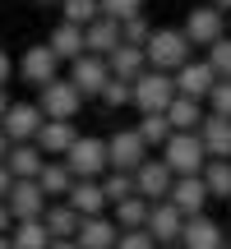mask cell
<instances>
[{
  "label": "cell",
  "instance_id": "obj_32",
  "mask_svg": "<svg viewBox=\"0 0 231 249\" xmlns=\"http://www.w3.org/2000/svg\"><path fill=\"white\" fill-rule=\"evenodd\" d=\"M139 134H143V143H148V148H167L176 129H171L167 116H143V120H139Z\"/></svg>",
  "mask_w": 231,
  "mask_h": 249
},
{
  "label": "cell",
  "instance_id": "obj_43",
  "mask_svg": "<svg viewBox=\"0 0 231 249\" xmlns=\"http://www.w3.org/2000/svg\"><path fill=\"white\" fill-rule=\"evenodd\" d=\"M5 79H9V55L0 51V88H5Z\"/></svg>",
  "mask_w": 231,
  "mask_h": 249
},
{
  "label": "cell",
  "instance_id": "obj_24",
  "mask_svg": "<svg viewBox=\"0 0 231 249\" xmlns=\"http://www.w3.org/2000/svg\"><path fill=\"white\" fill-rule=\"evenodd\" d=\"M167 120H171V129H176V134H199L208 116H204V107H199L194 97H176V102H171V111H167Z\"/></svg>",
  "mask_w": 231,
  "mask_h": 249
},
{
  "label": "cell",
  "instance_id": "obj_33",
  "mask_svg": "<svg viewBox=\"0 0 231 249\" xmlns=\"http://www.w3.org/2000/svg\"><path fill=\"white\" fill-rule=\"evenodd\" d=\"M204 185H208V194L231 198V161H208L204 166Z\"/></svg>",
  "mask_w": 231,
  "mask_h": 249
},
{
  "label": "cell",
  "instance_id": "obj_46",
  "mask_svg": "<svg viewBox=\"0 0 231 249\" xmlns=\"http://www.w3.org/2000/svg\"><path fill=\"white\" fill-rule=\"evenodd\" d=\"M0 249H19V245H14V235H0Z\"/></svg>",
  "mask_w": 231,
  "mask_h": 249
},
{
  "label": "cell",
  "instance_id": "obj_38",
  "mask_svg": "<svg viewBox=\"0 0 231 249\" xmlns=\"http://www.w3.org/2000/svg\"><path fill=\"white\" fill-rule=\"evenodd\" d=\"M208 111L213 116H231V79H217L213 97H208Z\"/></svg>",
  "mask_w": 231,
  "mask_h": 249
},
{
  "label": "cell",
  "instance_id": "obj_49",
  "mask_svg": "<svg viewBox=\"0 0 231 249\" xmlns=\"http://www.w3.org/2000/svg\"><path fill=\"white\" fill-rule=\"evenodd\" d=\"M37 5H60V0H37Z\"/></svg>",
  "mask_w": 231,
  "mask_h": 249
},
{
  "label": "cell",
  "instance_id": "obj_37",
  "mask_svg": "<svg viewBox=\"0 0 231 249\" xmlns=\"http://www.w3.org/2000/svg\"><path fill=\"white\" fill-rule=\"evenodd\" d=\"M120 28H125V42H134V46H148L153 33H157V28H148V18H143V14L130 18V23H120Z\"/></svg>",
  "mask_w": 231,
  "mask_h": 249
},
{
  "label": "cell",
  "instance_id": "obj_51",
  "mask_svg": "<svg viewBox=\"0 0 231 249\" xmlns=\"http://www.w3.org/2000/svg\"><path fill=\"white\" fill-rule=\"evenodd\" d=\"M227 208H231V198H227Z\"/></svg>",
  "mask_w": 231,
  "mask_h": 249
},
{
  "label": "cell",
  "instance_id": "obj_18",
  "mask_svg": "<svg viewBox=\"0 0 231 249\" xmlns=\"http://www.w3.org/2000/svg\"><path fill=\"white\" fill-rule=\"evenodd\" d=\"M65 203H70L79 217H102V208H107L111 198H107V189H102V180H74V189H70Z\"/></svg>",
  "mask_w": 231,
  "mask_h": 249
},
{
  "label": "cell",
  "instance_id": "obj_25",
  "mask_svg": "<svg viewBox=\"0 0 231 249\" xmlns=\"http://www.w3.org/2000/svg\"><path fill=\"white\" fill-rule=\"evenodd\" d=\"M83 33H88V51L93 55H111L116 46L125 42V28L116 23V18H97V23H88Z\"/></svg>",
  "mask_w": 231,
  "mask_h": 249
},
{
  "label": "cell",
  "instance_id": "obj_35",
  "mask_svg": "<svg viewBox=\"0 0 231 249\" xmlns=\"http://www.w3.org/2000/svg\"><path fill=\"white\" fill-rule=\"evenodd\" d=\"M208 65L217 70V79H231V33L222 37V42L208 46Z\"/></svg>",
  "mask_w": 231,
  "mask_h": 249
},
{
  "label": "cell",
  "instance_id": "obj_50",
  "mask_svg": "<svg viewBox=\"0 0 231 249\" xmlns=\"http://www.w3.org/2000/svg\"><path fill=\"white\" fill-rule=\"evenodd\" d=\"M227 33H231V18H227Z\"/></svg>",
  "mask_w": 231,
  "mask_h": 249
},
{
  "label": "cell",
  "instance_id": "obj_16",
  "mask_svg": "<svg viewBox=\"0 0 231 249\" xmlns=\"http://www.w3.org/2000/svg\"><path fill=\"white\" fill-rule=\"evenodd\" d=\"M46 46H51L60 60H70V65H74L79 55H88V33H83L79 23H65V18H60V23L51 28V37H46Z\"/></svg>",
  "mask_w": 231,
  "mask_h": 249
},
{
  "label": "cell",
  "instance_id": "obj_36",
  "mask_svg": "<svg viewBox=\"0 0 231 249\" xmlns=\"http://www.w3.org/2000/svg\"><path fill=\"white\" fill-rule=\"evenodd\" d=\"M102 102H107V107H134V83L111 79L107 88H102Z\"/></svg>",
  "mask_w": 231,
  "mask_h": 249
},
{
  "label": "cell",
  "instance_id": "obj_3",
  "mask_svg": "<svg viewBox=\"0 0 231 249\" xmlns=\"http://www.w3.org/2000/svg\"><path fill=\"white\" fill-rule=\"evenodd\" d=\"M162 157H167V166L176 171V176H204V166L213 161L199 134H171V143L162 148Z\"/></svg>",
  "mask_w": 231,
  "mask_h": 249
},
{
  "label": "cell",
  "instance_id": "obj_29",
  "mask_svg": "<svg viewBox=\"0 0 231 249\" xmlns=\"http://www.w3.org/2000/svg\"><path fill=\"white\" fill-rule=\"evenodd\" d=\"M46 226H51L56 240H74V235H79V226H83V217L74 213L70 203H56V208H46Z\"/></svg>",
  "mask_w": 231,
  "mask_h": 249
},
{
  "label": "cell",
  "instance_id": "obj_7",
  "mask_svg": "<svg viewBox=\"0 0 231 249\" xmlns=\"http://www.w3.org/2000/svg\"><path fill=\"white\" fill-rule=\"evenodd\" d=\"M134 180H139V194L148 198V203H162V198H171V189H176V171L167 166V157H148L134 171Z\"/></svg>",
  "mask_w": 231,
  "mask_h": 249
},
{
  "label": "cell",
  "instance_id": "obj_13",
  "mask_svg": "<svg viewBox=\"0 0 231 249\" xmlns=\"http://www.w3.org/2000/svg\"><path fill=\"white\" fill-rule=\"evenodd\" d=\"M5 203H9V213H14V222H33V217H46V189L37 185V180H14Z\"/></svg>",
  "mask_w": 231,
  "mask_h": 249
},
{
  "label": "cell",
  "instance_id": "obj_23",
  "mask_svg": "<svg viewBox=\"0 0 231 249\" xmlns=\"http://www.w3.org/2000/svg\"><path fill=\"white\" fill-rule=\"evenodd\" d=\"M74 143H79V134H74V120H46L42 124V134H37V148L46 152V157H51V152H70Z\"/></svg>",
  "mask_w": 231,
  "mask_h": 249
},
{
  "label": "cell",
  "instance_id": "obj_28",
  "mask_svg": "<svg viewBox=\"0 0 231 249\" xmlns=\"http://www.w3.org/2000/svg\"><path fill=\"white\" fill-rule=\"evenodd\" d=\"M148 213H153V203L143 194H134V198H125V203H116V226H120V231H143V226H148Z\"/></svg>",
  "mask_w": 231,
  "mask_h": 249
},
{
  "label": "cell",
  "instance_id": "obj_41",
  "mask_svg": "<svg viewBox=\"0 0 231 249\" xmlns=\"http://www.w3.org/2000/svg\"><path fill=\"white\" fill-rule=\"evenodd\" d=\"M14 231V213H9V203H0V235Z\"/></svg>",
  "mask_w": 231,
  "mask_h": 249
},
{
  "label": "cell",
  "instance_id": "obj_6",
  "mask_svg": "<svg viewBox=\"0 0 231 249\" xmlns=\"http://www.w3.org/2000/svg\"><path fill=\"white\" fill-rule=\"evenodd\" d=\"M70 79H74V88L83 92V97H102V88L116 79L111 74V65H107V55H79V60L70 65Z\"/></svg>",
  "mask_w": 231,
  "mask_h": 249
},
{
  "label": "cell",
  "instance_id": "obj_10",
  "mask_svg": "<svg viewBox=\"0 0 231 249\" xmlns=\"http://www.w3.org/2000/svg\"><path fill=\"white\" fill-rule=\"evenodd\" d=\"M185 222H190V217L180 213L171 198H162V203H153V213H148V235H153L157 245H180Z\"/></svg>",
  "mask_w": 231,
  "mask_h": 249
},
{
  "label": "cell",
  "instance_id": "obj_40",
  "mask_svg": "<svg viewBox=\"0 0 231 249\" xmlns=\"http://www.w3.org/2000/svg\"><path fill=\"white\" fill-rule=\"evenodd\" d=\"M9 189H14V171H9V161H0V203L9 198Z\"/></svg>",
  "mask_w": 231,
  "mask_h": 249
},
{
  "label": "cell",
  "instance_id": "obj_27",
  "mask_svg": "<svg viewBox=\"0 0 231 249\" xmlns=\"http://www.w3.org/2000/svg\"><path fill=\"white\" fill-rule=\"evenodd\" d=\"M74 180H79V176H74V171L65 166V157H60V161H46V166H42V176H37V185L46 189V198H60V194L70 198Z\"/></svg>",
  "mask_w": 231,
  "mask_h": 249
},
{
  "label": "cell",
  "instance_id": "obj_15",
  "mask_svg": "<svg viewBox=\"0 0 231 249\" xmlns=\"http://www.w3.org/2000/svg\"><path fill=\"white\" fill-rule=\"evenodd\" d=\"M107 65H111L116 79H125V83L143 79V74L153 70V65H148V51H143V46H134V42H120V46L107 55Z\"/></svg>",
  "mask_w": 231,
  "mask_h": 249
},
{
  "label": "cell",
  "instance_id": "obj_34",
  "mask_svg": "<svg viewBox=\"0 0 231 249\" xmlns=\"http://www.w3.org/2000/svg\"><path fill=\"white\" fill-rule=\"evenodd\" d=\"M143 14V0H102V18H116V23H130V18Z\"/></svg>",
  "mask_w": 231,
  "mask_h": 249
},
{
  "label": "cell",
  "instance_id": "obj_30",
  "mask_svg": "<svg viewBox=\"0 0 231 249\" xmlns=\"http://www.w3.org/2000/svg\"><path fill=\"white\" fill-rule=\"evenodd\" d=\"M102 189H107V198H111V208H116V203H125V198L139 194V180H134V171H111V176L102 180Z\"/></svg>",
  "mask_w": 231,
  "mask_h": 249
},
{
  "label": "cell",
  "instance_id": "obj_9",
  "mask_svg": "<svg viewBox=\"0 0 231 249\" xmlns=\"http://www.w3.org/2000/svg\"><path fill=\"white\" fill-rule=\"evenodd\" d=\"M42 124H46V116H42V107H37V102H14V107H9V116L0 120V129H5L14 143H37Z\"/></svg>",
  "mask_w": 231,
  "mask_h": 249
},
{
  "label": "cell",
  "instance_id": "obj_14",
  "mask_svg": "<svg viewBox=\"0 0 231 249\" xmlns=\"http://www.w3.org/2000/svg\"><path fill=\"white\" fill-rule=\"evenodd\" d=\"M19 70H23V79L28 83H37V88H46V83L56 79V70H60V55L51 51V46H28L23 51V60H19Z\"/></svg>",
  "mask_w": 231,
  "mask_h": 249
},
{
  "label": "cell",
  "instance_id": "obj_5",
  "mask_svg": "<svg viewBox=\"0 0 231 249\" xmlns=\"http://www.w3.org/2000/svg\"><path fill=\"white\" fill-rule=\"evenodd\" d=\"M37 107H42L46 120H74L83 107V92L74 88V79H51L42 88V97H37Z\"/></svg>",
  "mask_w": 231,
  "mask_h": 249
},
{
  "label": "cell",
  "instance_id": "obj_1",
  "mask_svg": "<svg viewBox=\"0 0 231 249\" xmlns=\"http://www.w3.org/2000/svg\"><path fill=\"white\" fill-rule=\"evenodd\" d=\"M190 37H185V28H157L153 33V42L143 46L148 51V65L153 70H162V74H176L180 65H190Z\"/></svg>",
  "mask_w": 231,
  "mask_h": 249
},
{
  "label": "cell",
  "instance_id": "obj_26",
  "mask_svg": "<svg viewBox=\"0 0 231 249\" xmlns=\"http://www.w3.org/2000/svg\"><path fill=\"white\" fill-rule=\"evenodd\" d=\"M14 245L19 249H51L56 245V235H51V226H46V217H33V222H14Z\"/></svg>",
  "mask_w": 231,
  "mask_h": 249
},
{
  "label": "cell",
  "instance_id": "obj_20",
  "mask_svg": "<svg viewBox=\"0 0 231 249\" xmlns=\"http://www.w3.org/2000/svg\"><path fill=\"white\" fill-rule=\"evenodd\" d=\"M5 161H9V171H14V180H37V176H42V166H46L51 157H46L37 143H14Z\"/></svg>",
  "mask_w": 231,
  "mask_h": 249
},
{
  "label": "cell",
  "instance_id": "obj_31",
  "mask_svg": "<svg viewBox=\"0 0 231 249\" xmlns=\"http://www.w3.org/2000/svg\"><path fill=\"white\" fill-rule=\"evenodd\" d=\"M60 9H65V23H79V28L102 18V0H60Z\"/></svg>",
  "mask_w": 231,
  "mask_h": 249
},
{
  "label": "cell",
  "instance_id": "obj_8",
  "mask_svg": "<svg viewBox=\"0 0 231 249\" xmlns=\"http://www.w3.org/2000/svg\"><path fill=\"white\" fill-rule=\"evenodd\" d=\"M185 37L194 46H213V42H222L227 37V14L217 5H199V9H190V18H185Z\"/></svg>",
  "mask_w": 231,
  "mask_h": 249
},
{
  "label": "cell",
  "instance_id": "obj_4",
  "mask_svg": "<svg viewBox=\"0 0 231 249\" xmlns=\"http://www.w3.org/2000/svg\"><path fill=\"white\" fill-rule=\"evenodd\" d=\"M65 166H70L79 180L107 176V171H111V148H107V139H79L70 152H65Z\"/></svg>",
  "mask_w": 231,
  "mask_h": 249
},
{
  "label": "cell",
  "instance_id": "obj_17",
  "mask_svg": "<svg viewBox=\"0 0 231 249\" xmlns=\"http://www.w3.org/2000/svg\"><path fill=\"white\" fill-rule=\"evenodd\" d=\"M208 198H213V194H208L204 176H176V189H171V203H176V208H180L185 217H199Z\"/></svg>",
  "mask_w": 231,
  "mask_h": 249
},
{
  "label": "cell",
  "instance_id": "obj_48",
  "mask_svg": "<svg viewBox=\"0 0 231 249\" xmlns=\"http://www.w3.org/2000/svg\"><path fill=\"white\" fill-rule=\"evenodd\" d=\"M157 249H185V245H157Z\"/></svg>",
  "mask_w": 231,
  "mask_h": 249
},
{
  "label": "cell",
  "instance_id": "obj_39",
  "mask_svg": "<svg viewBox=\"0 0 231 249\" xmlns=\"http://www.w3.org/2000/svg\"><path fill=\"white\" fill-rule=\"evenodd\" d=\"M116 249H157V240H153V235H148V226H143V231H120Z\"/></svg>",
  "mask_w": 231,
  "mask_h": 249
},
{
  "label": "cell",
  "instance_id": "obj_21",
  "mask_svg": "<svg viewBox=\"0 0 231 249\" xmlns=\"http://www.w3.org/2000/svg\"><path fill=\"white\" fill-rule=\"evenodd\" d=\"M180 245H185V249H222V222H213V217H204V213L190 217Z\"/></svg>",
  "mask_w": 231,
  "mask_h": 249
},
{
  "label": "cell",
  "instance_id": "obj_45",
  "mask_svg": "<svg viewBox=\"0 0 231 249\" xmlns=\"http://www.w3.org/2000/svg\"><path fill=\"white\" fill-rule=\"evenodd\" d=\"M51 249H79V240H56Z\"/></svg>",
  "mask_w": 231,
  "mask_h": 249
},
{
  "label": "cell",
  "instance_id": "obj_44",
  "mask_svg": "<svg viewBox=\"0 0 231 249\" xmlns=\"http://www.w3.org/2000/svg\"><path fill=\"white\" fill-rule=\"evenodd\" d=\"M9 107H14V102H9V97H5V88H0V120L9 116Z\"/></svg>",
  "mask_w": 231,
  "mask_h": 249
},
{
  "label": "cell",
  "instance_id": "obj_12",
  "mask_svg": "<svg viewBox=\"0 0 231 249\" xmlns=\"http://www.w3.org/2000/svg\"><path fill=\"white\" fill-rule=\"evenodd\" d=\"M213 88H217V70L208 60H190V65L176 70V92H180V97L204 102V97H213Z\"/></svg>",
  "mask_w": 231,
  "mask_h": 249
},
{
  "label": "cell",
  "instance_id": "obj_19",
  "mask_svg": "<svg viewBox=\"0 0 231 249\" xmlns=\"http://www.w3.org/2000/svg\"><path fill=\"white\" fill-rule=\"evenodd\" d=\"M199 139H204V148H208L213 161H231V116H213V111H208Z\"/></svg>",
  "mask_w": 231,
  "mask_h": 249
},
{
  "label": "cell",
  "instance_id": "obj_2",
  "mask_svg": "<svg viewBox=\"0 0 231 249\" xmlns=\"http://www.w3.org/2000/svg\"><path fill=\"white\" fill-rule=\"evenodd\" d=\"M176 74H162V70H148L143 79H134V107L143 116H167L171 102H176Z\"/></svg>",
  "mask_w": 231,
  "mask_h": 249
},
{
  "label": "cell",
  "instance_id": "obj_52",
  "mask_svg": "<svg viewBox=\"0 0 231 249\" xmlns=\"http://www.w3.org/2000/svg\"><path fill=\"white\" fill-rule=\"evenodd\" d=\"M222 249H227V245H222Z\"/></svg>",
  "mask_w": 231,
  "mask_h": 249
},
{
  "label": "cell",
  "instance_id": "obj_22",
  "mask_svg": "<svg viewBox=\"0 0 231 249\" xmlns=\"http://www.w3.org/2000/svg\"><path fill=\"white\" fill-rule=\"evenodd\" d=\"M79 249H116V240H120V226L107 222V217H83L79 226Z\"/></svg>",
  "mask_w": 231,
  "mask_h": 249
},
{
  "label": "cell",
  "instance_id": "obj_11",
  "mask_svg": "<svg viewBox=\"0 0 231 249\" xmlns=\"http://www.w3.org/2000/svg\"><path fill=\"white\" fill-rule=\"evenodd\" d=\"M107 148H111V171H139L143 161H148V143H143L139 129H120V134H111Z\"/></svg>",
  "mask_w": 231,
  "mask_h": 249
},
{
  "label": "cell",
  "instance_id": "obj_47",
  "mask_svg": "<svg viewBox=\"0 0 231 249\" xmlns=\"http://www.w3.org/2000/svg\"><path fill=\"white\" fill-rule=\"evenodd\" d=\"M213 5H217V9H222V14H231V0H213Z\"/></svg>",
  "mask_w": 231,
  "mask_h": 249
},
{
  "label": "cell",
  "instance_id": "obj_42",
  "mask_svg": "<svg viewBox=\"0 0 231 249\" xmlns=\"http://www.w3.org/2000/svg\"><path fill=\"white\" fill-rule=\"evenodd\" d=\"M9 148H14V139H9V134H5V129H0V161H5V157H9Z\"/></svg>",
  "mask_w": 231,
  "mask_h": 249
}]
</instances>
